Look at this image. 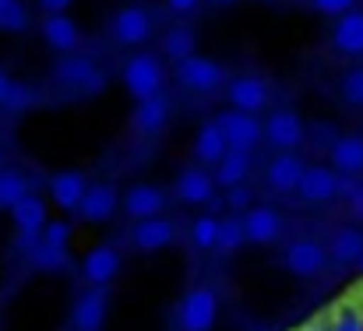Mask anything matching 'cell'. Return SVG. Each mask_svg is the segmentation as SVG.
<instances>
[{
	"instance_id": "b9f144b4",
	"label": "cell",
	"mask_w": 363,
	"mask_h": 331,
	"mask_svg": "<svg viewBox=\"0 0 363 331\" xmlns=\"http://www.w3.org/2000/svg\"><path fill=\"white\" fill-rule=\"evenodd\" d=\"M350 212H353L357 219H363V184L353 191V198H350Z\"/></svg>"
},
{
	"instance_id": "d590c367",
	"label": "cell",
	"mask_w": 363,
	"mask_h": 331,
	"mask_svg": "<svg viewBox=\"0 0 363 331\" xmlns=\"http://www.w3.org/2000/svg\"><path fill=\"white\" fill-rule=\"evenodd\" d=\"M71 236H74V225H71L67 219H50L46 222V229H43V243H46V247H60V250H67Z\"/></svg>"
},
{
	"instance_id": "9c48e42d",
	"label": "cell",
	"mask_w": 363,
	"mask_h": 331,
	"mask_svg": "<svg viewBox=\"0 0 363 331\" xmlns=\"http://www.w3.org/2000/svg\"><path fill=\"white\" fill-rule=\"evenodd\" d=\"M166 205H169V194H166L162 187H155V184H134V187H127L121 194L123 215L134 222L159 219V215L166 212Z\"/></svg>"
},
{
	"instance_id": "3957f363",
	"label": "cell",
	"mask_w": 363,
	"mask_h": 331,
	"mask_svg": "<svg viewBox=\"0 0 363 331\" xmlns=\"http://www.w3.org/2000/svg\"><path fill=\"white\" fill-rule=\"evenodd\" d=\"M219 321V296L212 286H194L184 293L177 307V325L180 331H212Z\"/></svg>"
},
{
	"instance_id": "ac0fdd59",
	"label": "cell",
	"mask_w": 363,
	"mask_h": 331,
	"mask_svg": "<svg viewBox=\"0 0 363 331\" xmlns=\"http://www.w3.org/2000/svg\"><path fill=\"white\" fill-rule=\"evenodd\" d=\"M96 74H99V67H96V60H92V57H85V53L57 57V64L50 67V78H53L57 85H64V89H74V92H82Z\"/></svg>"
},
{
	"instance_id": "836d02e7",
	"label": "cell",
	"mask_w": 363,
	"mask_h": 331,
	"mask_svg": "<svg viewBox=\"0 0 363 331\" xmlns=\"http://www.w3.org/2000/svg\"><path fill=\"white\" fill-rule=\"evenodd\" d=\"M243 243H247V232H243V219L240 215H226V219L219 222V250L223 254H233V250H240Z\"/></svg>"
},
{
	"instance_id": "d6986e66",
	"label": "cell",
	"mask_w": 363,
	"mask_h": 331,
	"mask_svg": "<svg viewBox=\"0 0 363 331\" xmlns=\"http://www.w3.org/2000/svg\"><path fill=\"white\" fill-rule=\"evenodd\" d=\"M243 219V232H247V243H257V247H268V243H275L279 236H282V229H286V222L282 215L272 208V205H254Z\"/></svg>"
},
{
	"instance_id": "83f0119b",
	"label": "cell",
	"mask_w": 363,
	"mask_h": 331,
	"mask_svg": "<svg viewBox=\"0 0 363 331\" xmlns=\"http://www.w3.org/2000/svg\"><path fill=\"white\" fill-rule=\"evenodd\" d=\"M28 176L14 166H4L0 169V212H11L21 198H28Z\"/></svg>"
},
{
	"instance_id": "30bf717a",
	"label": "cell",
	"mask_w": 363,
	"mask_h": 331,
	"mask_svg": "<svg viewBox=\"0 0 363 331\" xmlns=\"http://www.w3.org/2000/svg\"><path fill=\"white\" fill-rule=\"evenodd\" d=\"M223 92H226V106L230 110L257 116V113L268 106V82L257 78V74H237V78H230Z\"/></svg>"
},
{
	"instance_id": "2e32d148",
	"label": "cell",
	"mask_w": 363,
	"mask_h": 331,
	"mask_svg": "<svg viewBox=\"0 0 363 331\" xmlns=\"http://www.w3.org/2000/svg\"><path fill=\"white\" fill-rule=\"evenodd\" d=\"M117 208H121V191H117V184L99 180V184L89 187V194H85V201H82V208H78V219L92 222V225H103V222H110L117 215Z\"/></svg>"
},
{
	"instance_id": "8fae6325",
	"label": "cell",
	"mask_w": 363,
	"mask_h": 331,
	"mask_svg": "<svg viewBox=\"0 0 363 331\" xmlns=\"http://www.w3.org/2000/svg\"><path fill=\"white\" fill-rule=\"evenodd\" d=\"M173 194L180 205L187 208H201V205H212L216 201V180L205 166H184L177 184H173Z\"/></svg>"
},
{
	"instance_id": "ba28073f",
	"label": "cell",
	"mask_w": 363,
	"mask_h": 331,
	"mask_svg": "<svg viewBox=\"0 0 363 331\" xmlns=\"http://www.w3.org/2000/svg\"><path fill=\"white\" fill-rule=\"evenodd\" d=\"M110 39L117 46H141L152 35V14L141 4H123L121 11L110 18Z\"/></svg>"
},
{
	"instance_id": "7402d4cb",
	"label": "cell",
	"mask_w": 363,
	"mask_h": 331,
	"mask_svg": "<svg viewBox=\"0 0 363 331\" xmlns=\"http://www.w3.org/2000/svg\"><path fill=\"white\" fill-rule=\"evenodd\" d=\"M106 310H110L106 289H89V293L78 296V303L71 310V325H74V331H103Z\"/></svg>"
},
{
	"instance_id": "277c9868",
	"label": "cell",
	"mask_w": 363,
	"mask_h": 331,
	"mask_svg": "<svg viewBox=\"0 0 363 331\" xmlns=\"http://www.w3.org/2000/svg\"><path fill=\"white\" fill-rule=\"evenodd\" d=\"M177 82L180 89L194 92V96H212L219 89H226V67L216 60V57H205V53H194L191 60L177 64Z\"/></svg>"
},
{
	"instance_id": "60d3db41",
	"label": "cell",
	"mask_w": 363,
	"mask_h": 331,
	"mask_svg": "<svg viewBox=\"0 0 363 331\" xmlns=\"http://www.w3.org/2000/svg\"><path fill=\"white\" fill-rule=\"evenodd\" d=\"M201 4H205V0H166V11H169V14H180V18H187V14H194Z\"/></svg>"
},
{
	"instance_id": "ee69618b",
	"label": "cell",
	"mask_w": 363,
	"mask_h": 331,
	"mask_svg": "<svg viewBox=\"0 0 363 331\" xmlns=\"http://www.w3.org/2000/svg\"><path fill=\"white\" fill-rule=\"evenodd\" d=\"M353 300L360 303V310H363V282H360V286H357V293H353Z\"/></svg>"
},
{
	"instance_id": "7c38bea8",
	"label": "cell",
	"mask_w": 363,
	"mask_h": 331,
	"mask_svg": "<svg viewBox=\"0 0 363 331\" xmlns=\"http://www.w3.org/2000/svg\"><path fill=\"white\" fill-rule=\"evenodd\" d=\"M121 250L113 247V243H99V247H92L85 257H82V275H85V282L92 286V289H106L117 275H121Z\"/></svg>"
},
{
	"instance_id": "5b68a950",
	"label": "cell",
	"mask_w": 363,
	"mask_h": 331,
	"mask_svg": "<svg viewBox=\"0 0 363 331\" xmlns=\"http://www.w3.org/2000/svg\"><path fill=\"white\" fill-rule=\"evenodd\" d=\"M216 127L223 130V138H226V145H230V152H254L261 141H264V127H261V120L257 116H250V113H240V110H219L216 116Z\"/></svg>"
},
{
	"instance_id": "f6af8a7d",
	"label": "cell",
	"mask_w": 363,
	"mask_h": 331,
	"mask_svg": "<svg viewBox=\"0 0 363 331\" xmlns=\"http://www.w3.org/2000/svg\"><path fill=\"white\" fill-rule=\"evenodd\" d=\"M205 4H216V7H230V4H237V0H205Z\"/></svg>"
},
{
	"instance_id": "484cf974",
	"label": "cell",
	"mask_w": 363,
	"mask_h": 331,
	"mask_svg": "<svg viewBox=\"0 0 363 331\" xmlns=\"http://www.w3.org/2000/svg\"><path fill=\"white\" fill-rule=\"evenodd\" d=\"M332 46L342 57H363V11H350L332 25Z\"/></svg>"
},
{
	"instance_id": "8d00e7d4",
	"label": "cell",
	"mask_w": 363,
	"mask_h": 331,
	"mask_svg": "<svg viewBox=\"0 0 363 331\" xmlns=\"http://www.w3.org/2000/svg\"><path fill=\"white\" fill-rule=\"evenodd\" d=\"M35 89L28 85V82H18L14 78V85H11V96H7V110H28V106H35Z\"/></svg>"
},
{
	"instance_id": "52a82bcc",
	"label": "cell",
	"mask_w": 363,
	"mask_h": 331,
	"mask_svg": "<svg viewBox=\"0 0 363 331\" xmlns=\"http://www.w3.org/2000/svg\"><path fill=\"white\" fill-rule=\"evenodd\" d=\"M282 268H286L289 275H296V279H314V275H321V271L328 268V247L318 243V240L300 236V240L286 243V250H282Z\"/></svg>"
},
{
	"instance_id": "7dc6e473",
	"label": "cell",
	"mask_w": 363,
	"mask_h": 331,
	"mask_svg": "<svg viewBox=\"0 0 363 331\" xmlns=\"http://www.w3.org/2000/svg\"><path fill=\"white\" fill-rule=\"evenodd\" d=\"M360 268H363V257H360Z\"/></svg>"
},
{
	"instance_id": "bcb514c9",
	"label": "cell",
	"mask_w": 363,
	"mask_h": 331,
	"mask_svg": "<svg viewBox=\"0 0 363 331\" xmlns=\"http://www.w3.org/2000/svg\"><path fill=\"white\" fill-rule=\"evenodd\" d=\"M4 4H7V0H0V7H4Z\"/></svg>"
},
{
	"instance_id": "5bb4252c",
	"label": "cell",
	"mask_w": 363,
	"mask_h": 331,
	"mask_svg": "<svg viewBox=\"0 0 363 331\" xmlns=\"http://www.w3.org/2000/svg\"><path fill=\"white\" fill-rule=\"evenodd\" d=\"M296 194H300L303 205H328V201L339 198V173L325 162H314V166H307Z\"/></svg>"
},
{
	"instance_id": "603a6c76",
	"label": "cell",
	"mask_w": 363,
	"mask_h": 331,
	"mask_svg": "<svg viewBox=\"0 0 363 331\" xmlns=\"http://www.w3.org/2000/svg\"><path fill=\"white\" fill-rule=\"evenodd\" d=\"M191 152H194V162H198V166H212V169L226 159L230 145H226L223 130L216 127V120H208V123H201V127L194 130V145H191Z\"/></svg>"
},
{
	"instance_id": "d4e9b609",
	"label": "cell",
	"mask_w": 363,
	"mask_h": 331,
	"mask_svg": "<svg viewBox=\"0 0 363 331\" xmlns=\"http://www.w3.org/2000/svg\"><path fill=\"white\" fill-rule=\"evenodd\" d=\"M363 257V229L357 225H339L328 240V261H335L339 268L360 264Z\"/></svg>"
},
{
	"instance_id": "cb8c5ba5",
	"label": "cell",
	"mask_w": 363,
	"mask_h": 331,
	"mask_svg": "<svg viewBox=\"0 0 363 331\" xmlns=\"http://www.w3.org/2000/svg\"><path fill=\"white\" fill-rule=\"evenodd\" d=\"M166 123H169V99H166V96L134 103V110H130V127H134V134L152 138V134H159Z\"/></svg>"
},
{
	"instance_id": "c3c4849f",
	"label": "cell",
	"mask_w": 363,
	"mask_h": 331,
	"mask_svg": "<svg viewBox=\"0 0 363 331\" xmlns=\"http://www.w3.org/2000/svg\"><path fill=\"white\" fill-rule=\"evenodd\" d=\"M357 4H363V0H357Z\"/></svg>"
},
{
	"instance_id": "7bdbcfd3",
	"label": "cell",
	"mask_w": 363,
	"mask_h": 331,
	"mask_svg": "<svg viewBox=\"0 0 363 331\" xmlns=\"http://www.w3.org/2000/svg\"><path fill=\"white\" fill-rule=\"evenodd\" d=\"M11 85H14V78H11L7 71H0V106H7V96H11Z\"/></svg>"
},
{
	"instance_id": "e0dca14e",
	"label": "cell",
	"mask_w": 363,
	"mask_h": 331,
	"mask_svg": "<svg viewBox=\"0 0 363 331\" xmlns=\"http://www.w3.org/2000/svg\"><path fill=\"white\" fill-rule=\"evenodd\" d=\"M39 39H43V46H50L57 57H67V53H74V50L82 46V28H78L74 18L53 14V18H43V21H39Z\"/></svg>"
},
{
	"instance_id": "1f68e13d",
	"label": "cell",
	"mask_w": 363,
	"mask_h": 331,
	"mask_svg": "<svg viewBox=\"0 0 363 331\" xmlns=\"http://www.w3.org/2000/svg\"><path fill=\"white\" fill-rule=\"evenodd\" d=\"M28 261H32V268H35V271H46V275H57V271H64V268H67V250H60V247H46V243H39V247H35V254H32Z\"/></svg>"
},
{
	"instance_id": "ab89813d",
	"label": "cell",
	"mask_w": 363,
	"mask_h": 331,
	"mask_svg": "<svg viewBox=\"0 0 363 331\" xmlns=\"http://www.w3.org/2000/svg\"><path fill=\"white\" fill-rule=\"evenodd\" d=\"M35 7L43 11V18H53V14H67L74 0H35Z\"/></svg>"
},
{
	"instance_id": "ffe728a7",
	"label": "cell",
	"mask_w": 363,
	"mask_h": 331,
	"mask_svg": "<svg viewBox=\"0 0 363 331\" xmlns=\"http://www.w3.org/2000/svg\"><path fill=\"white\" fill-rule=\"evenodd\" d=\"M328 166L339 173V176H363V134H342L332 141L328 148Z\"/></svg>"
},
{
	"instance_id": "4316f807",
	"label": "cell",
	"mask_w": 363,
	"mask_h": 331,
	"mask_svg": "<svg viewBox=\"0 0 363 331\" xmlns=\"http://www.w3.org/2000/svg\"><path fill=\"white\" fill-rule=\"evenodd\" d=\"M250 155L247 152H226V159L212 169V180H216V187H223V191H233V187H243L247 184V176H250Z\"/></svg>"
},
{
	"instance_id": "74e56055",
	"label": "cell",
	"mask_w": 363,
	"mask_h": 331,
	"mask_svg": "<svg viewBox=\"0 0 363 331\" xmlns=\"http://www.w3.org/2000/svg\"><path fill=\"white\" fill-rule=\"evenodd\" d=\"M318 14H325V18H342V14H350V11H357V0H307Z\"/></svg>"
},
{
	"instance_id": "d6a6232c",
	"label": "cell",
	"mask_w": 363,
	"mask_h": 331,
	"mask_svg": "<svg viewBox=\"0 0 363 331\" xmlns=\"http://www.w3.org/2000/svg\"><path fill=\"white\" fill-rule=\"evenodd\" d=\"M28 7L21 4V0H7L4 7H0V32H7V35H21L25 28H28Z\"/></svg>"
},
{
	"instance_id": "4dcf8cb0",
	"label": "cell",
	"mask_w": 363,
	"mask_h": 331,
	"mask_svg": "<svg viewBox=\"0 0 363 331\" xmlns=\"http://www.w3.org/2000/svg\"><path fill=\"white\" fill-rule=\"evenodd\" d=\"M219 222L216 215H198V219L191 222V243L198 247V250H216V243H219Z\"/></svg>"
},
{
	"instance_id": "44dd1931",
	"label": "cell",
	"mask_w": 363,
	"mask_h": 331,
	"mask_svg": "<svg viewBox=\"0 0 363 331\" xmlns=\"http://www.w3.org/2000/svg\"><path fill=\"white\" fill-rule=\"evenodd\" d=\"M173 240H177V225H173V219H166V215L130 225V243H134V250L155 254V250H166Z\"/></svg>"
},
{
	"instance_id": "f546056e",
	"label": "cell",
	"mask_w": 363,
	"mask_h": 331,
	"mask_svg": "<svg viewBox=\"0 0 363 331\" xmlns=\"http://www.w3.org/2000/svg\"><path fill=\"white\" fill-rule=\"evenodd\" d=\"M325 325H328V331H363L360 303H357V300L339 303L335 310H328V314H325Z\"/></svg>"
},
{
	"instance_id": "e575fe53",
	"label": "cell",
	"mask_w": 363,
	"mask_h": 331,
	"mask_svg": "<svg viewBox=\"0 0 363 331\" xmlns=\"http://www.w3.org/2000/svg\"><path fill=\"white\" fill-rule=\"evenodd\" d=\"M339 96H342L346 106L363 110V67H353V71L342 74V82H339Z\"/></svg>"
},
{
	"instance_id": "8992f818",
	"label": "cell",
	"mask_w": 363,
	"mask_h": 331,
	"mask_svg": "<svg viewBox=\"0 0 363 331\" xmlns=\"http://www.w3.org/2000/svg\"><path fill=\"white\" fill-rule=\"evenodd\" d=\"M261 127H264V145L275 148V152H296L303 145V138H307V127H303L300 113L289 110V106L272 110Z\"/></svg>"
},
{
	"instance_id": "f1b7e54d",
	"label": "cell",
	"mask_w": 363,
	"mask_h": 331,
	"mask_svg": "<svg viewBox=\"0 0 363 331\" xmlns=\"http://www.w3.org/2000/svg\"><path fill=\"white\" fill-rule=\"evenodd\" d=\"M198 39H194V32L187 28V25H177V28H169L166 32V39H162V53H166V60H173V64H184V60H191L198 50Z\"/></svg>"
},
{
	"instance_id": "6da1fadb",
	"label": "cell",
	"mask_w": 363,
	"mask_h": 331,
	"mask_svg": "<svg viewBox=\"0 0 363 331\" xmlns=\"http://www.w3.org/2000/svg\"><path fill=\"white\" fill-rule=\"evenodd\" d=\"M121 82L134 103H145V99L162 96L166 67H162V60H159L155 53H134V57H127V64H123Z\"/></svg>"
},
{
	"instance_id": "9a60e30c",
	"label": "cell",
	"mask_w": 363,
	"mask_h": 331,
	"mask_svg": "<svg viewBox=\"0 0 363 331\" xmlns=\"http://www.w3.org/2000/svg\"><path fill=\"white\" fill-rule=\"evenodd\" d=\"M89 187H92V184H89V176H85L82 169H60V173L50 176V201H53L60 212H74V215H78V208H82Z\"/></svg>"
},
{
	"instance_id": "4fadbf2b",
	"label": "cell",
	"mask_w": 363,
	"mask_h": 331,
	"mask_svg": "<svg viewBox=\"0 0 363 331\" xmlns=\"http://www.w3.org/2000/svg\"><path fill=\"white\" fill-rule=\"evenodd\" d=\"M303 173H307V162L296 152H275V159L264 166V184L275 194H296Z\"/></svg>"
},
{
	"instance_id": "7a4b0ae2",
	"label": "cell",
	"mask_w": 363,
	"mask_h": 331,
	"mask_svg": "<svg viewBox=\"0 0 363 331\" xmlns=\"http://www.w3.org/2000/svg\"><path fill=\"white\" fill-rule=\"evenodd\" d=\"M7 215H11V225H14V250L25 254V257H32L35 247L43 243V229L50 222L46 219V201L39 194H28Z\"/></svg>"
},
{
	"instance_id": "f35d334b",
	"label": "cell",
	"mask_w": 363,
	"mask_h": 331,
	"mask_svg": "<svg viewBox=\"0 0 363 331\" xmlns=\"http://www.w3.org/2000/svg\"><path fill=\"white\" fill-rule=\"evenodd\" d=\"M250 201H254V191H250L247 184H243V187H233V191H226V208H230L233 215H247V212L254 208Z\"/></svg>"
}]
</instances>
